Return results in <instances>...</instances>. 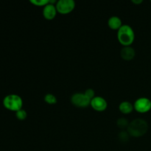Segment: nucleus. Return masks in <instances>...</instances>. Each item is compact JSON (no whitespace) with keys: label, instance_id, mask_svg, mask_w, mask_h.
<instances>
[{"label":"nucleus","instance_id":"ddd939ff","mask_svg":"<svg viewBox=\"0 0 151 151\" xmlns=\"http://www.w3.org/2000/svg\"><path fill=\"white\" fill-rule=\"evenodd\" d=\"M44 101L50 105H54L57 103V98L52 94H47L44 96Z\"/></svg>","mask_w":151,"mask_h":151},{"label":"nucleus","instance_id":"1a4fd4ad","mask_svg":"<svg viewBox=\"0 0 151 151\" xmlns=\"http://www.w3.org/2000/svg\"><path fill=\"white\" fill-rule=\"evenodd\" d=\"M120 55L123 60H131L134 58L136 55V51L131 46L129 47H124L121 50Z\"/></svg>","mask_w":151,"mask_h":151},{"label":"nucleus","instance_id":"4468645a","mask_svg":"<svg viewBox=\"0 0 151 151\" xmlns=\"http://www.w3.org/2000/svg\"><path fill=\"white\" fill-rule=\"evenodd\" d=\"M130 134H128V131H122L119 134H118V139L120 142H127L129 140L130 138Z\"/></svg>","mask_w":151,"mask_h":151},{"label":"nucleus","instance_id":"20e7f679","mask_svg":"<svg viewBox=\"0 0 151 151\" xmlns=\"http://www.w3.org/2000/svg\"><path fill=\"white\" fill-rule=\"evenodd\" d=\"M58 13L66 15L70 13L75 7V2L74 0H59L55 4Z\"/></svg>","mask_w":151,"mask_h":151},{"label":"nucleus","instance_id":"6e6552de","mask_svg":"<svg viewBox=\"0 0 151 151\" xmlns=\"http://www.w3.org/2000/svg\"><path fill=\"white\" fill-rule=\"evenodd\" d=\"M58 11L55 4L49 3L46 6H44L43 9V16L44 19L47 20H52L56 16Z\"/></svg>","mask_w":151,"mask_h":151},{"label":"nucleus","instance_id":"dca6fc26","mask_svg":"<svg viewBox=\"0 0 151 151\" xmlns=\"http://www.w3.org/2000/svg\"><path fill=\"white\" fill-rule=\"evenodd\" d=\"M29 1L37 7H44L50 3V0H30Z\"/></svg>","mask_w":151,"mask_h":151},{"label":"nucleus","instance_id":"9d476101","mask_svg":"<svg viewBox=\"0 0 151 151\" xmlns=\"http://www.w3.org/2000/svg\"><path fill=\"white\" fill-rule=\"evenodd\" d=\"M108 25H109V28H111V29L119 30V28L123 24H122L120 18L116 16H111L108 20Z\"/></svg>","mask_w":151,"mask_h":151},{"label":"nucleus","instance_id":"f257e3e1","mask_svg":"<svg viewBox=\"0 0 151 151\" xmlns=\"http://www.w3.org/2000/svg\"><path fill=\"white\" fill-rule=\"evenodd\" d=\"M148 131V123L145 119H136L129 123L127 131L131 137H143Z\"/></svg>","mask_w":151,"mask_h":151},{"label":"nucleus","instance_id":"0eeeda50","mask_svg":"<svg viewBox=\"0 0 151 151\" xmlns=\"http://www.w3.org/2000/svg\"><path fill=\"white\" fill-rule=\"evenodd\" d=\"M90 106H91L94 110L96 111L101 112L106 110L107 109L108 103L106 99L102 97H94L92 100H91Z\"/></svg>","mask_w":151,"mask_h":151},{"label":"nucleus","instance_id":"a211bd4d","mask_svg":"<svg viewBox=\"0 0 151 151\" xmlns=\"http://www.w3.org/2000/svg\"><path fill=\"white\" fill-rule=\"evenodd\" d=\"M132 2L136 4H142V3L143 2V1L142 0H132Z\"/></svg>","mask_w":151,"mask_h":151},{"label":"nucleus","instance_id":"f3484780","mask_svg":"<svg viewBox=\"0 0 151 151\" xmlns=\"http://www.w3.org/2000/svg\"><path fill=\"white\" fill-rule=\"evenodd\" d=\"M84 94H85V95L91 100L95 97V91H94L92 88H88V89H86L85 91V92H84Z\"/></svg>","mask_w":151,"mask_h":151},{"label":"nucleus","instance_id":"39448f33","mask_svg":"<svg viewBox=\"0 0 151 151\" xmlns=\"http://www.w3.org/2000/svg\"><path fill=\"white\" fill-rule=\"evenodd\" d=\"M134 107L138 113H147L151 110V100L147 97H139L135 101Z\"/></svg>","mask_w":151,"mask_h":151},{"label":"nucleus","instance_id":"423d86ee","mask_svg":"<svg viewBox=\"0 0 151 151\" xmlns=\"http://www.w3.org/2000/svg\"><path fill=\"white\" fill-rule=\"evenodd\" d=\"M71 103L76 107L84 109L89 106L91 100L88 99L84 93H75L71 97Z\"/></svg>","mask_w":151,"mask_h":151},{"label":"nucleus","instance_id":"f8f14e48","mask_svg":"<svg viewBox=\"0 0 151 151\" xmlns=\"http://www.w3.org/2000/svg\"><path fill=\"white\" fill-rule=\"evenodd\" d=\"M130 122H128V119H126L125 118H119L116 121V125L118 126V128H119L120 129H125V128H128V125H129Z\"/></svg>","mask_w":151,"mask_h":151},{"label":"nucleus","instance_id":"7ed1b4c3","mask_svg":"<svg viewBox=\"0 0 151 151\" xmlns=\"http://www.w3.org/2000/svg\"><path fill=\"white\" fill-rule=\"evenodd\" d=\"M3 105L8 110L16 112L22 109L23 100L17 94H9L3 100Z\"/></svg>","mask_w":151,"mask_h":151},{"label":"nucleus","instance_id":"2eb2a0df","mask_svg":"<svg viewBox=\"0 0 151 151\" xmlns=\"http://www.w3.org/2000/svg\"><path fill=\"white\" fill-rule=\"evenodd\" d=\"M16 116L19 120H24L26 119L27 116V111L24 109H20L18 111L16 112Z\"/></svg>","mask_w":151,"mask_h":151},{"label":"nucleus","instance_id":"9b49d317","mask_svg":"<svg viewBox=\"0 0 151 151\" xmlns=\"http://www.w3.org/2000/svg\"><path fill=\"white\" fill-rule=\"evenodd\" d=\"M134 105L128 101H123L119 104V110L123 114H129L134 111Z\"/></svg>","mask_w":151,"mask_h":151},{"label":"nucleus","instance_id":"f03ea898","mask_svg":"<svg viewBox=\"0 0 151 151\" xmlns=\"http://www.w3.org/2000/svg\"><path fill=\"white\" fill-rule=\"evenodd\" d=\"M117 39L124 47H129L135 39V32L131 26L123 24L117 31Z\"/></svg>","mask_w":151,"mask_h":151}]
</instances>
